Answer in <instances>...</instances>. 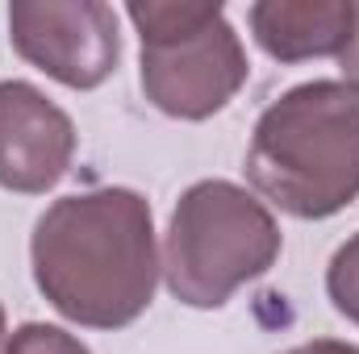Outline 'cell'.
I'll return each instance as SVG.
<instances>
[{
  "label": "cell",
  "instance_id": "6da1fadb",
  "mask_svg": "<svg viewBox=\"0 0 359 354\" xmlns=\"http://www.w3.org/2000/svg\"><path fill=\"white\" fill-rule=\"evenodd\" d=\"M34 283L84 330L134 325L159 283L151 204L134 187H92L55 200L29 238Z\"/></svg>",
  "mask_w": 359,
  "mask_h": 354
},
{
  "label": "cell",
  "instance_id": "7a4b0ae2",
  "mask_svg": "<svg viewBox=\"0 0 359 354\" xmlns=\"http://www.w3.org/2000/svg\"><path fill=\"white\" fill-rule=\"evenodd\" d=\"M247 179L280 213L326 221L359 200V88L297 84L271 100L247 146Z\"/></svg>",
  "mask_w": 359,
  "mask_h": 354
},
{
  "label": "cell",
  "instance_id": "3957f363",
  "mask_svg": "<svg viewBox=\"0 0 359 354\" xmlns=\"http://www.w3.org/2000/svg\"><path fill=\"white\" fill-rule=\"evenodd\" d=\"M271 208L230 179L192 183L163 234V279L188 309H222L243 283L268 275L280 259Z\"/></svg>",
  "mask_w": 359,
  "mask_h": 354
},
{
  "label": "cell",
  "instance_id": "277c9868",
  "mask_svg": "<svg viewBox=\"0 0 359 354\" xmlns=\"http://www.w3.org/2000/svg\"><path fill=\"white\" fill-rule=\"evenodd\" d=\"M126 17L142 38V92L159 113L205 121L243 92L251 63L217 4L138 0Z\"/></svg>",
  "mask_w": 359,
  "mask_h": 354
},
{
  "label": "cell",
  "instance_id": "5b68a950",
  "mask_svg": "<svg viewBox=\"0 0 359 354\" xmlns=\"http://www.w3.org/2000/svg\"><path fill=\"white\" fill-rule=\"evenodd\" d=\"M13 50L63 88H100L121 59L117 13L100 0H17L8 8Z\"/></svg>",
  "mask_w": 359,
  "mask_h": 354
},
{
  "label": "cell",
  "instance_id": "8992f818",
  "mask_svg": "<svg viewBox=\"0 0 359 354\" xmlns=\"http://www.w3.org/2000/svg\"><path fill=\"white\" fill-rule=\"evenodd\" d=\"M76 125L34 84L0 80V187L42 196L72 171Z\"/></svg>",
  "mask_w": 359,
  "mask_h": 354
},
{
  "label": "cell",
  "instance_id": "52a82bcc",
  "mask_svg": "<svg viewBox=\"0 0 359 354\" xmlns=\"http://www.w3.org/2000/svg\"><path fill=\"white\" fill-rule=\"evenodd\" d=\"M255 42L280 63L343 55L355 34L351 0H259L247 8Z\"/></svg>",
  "mask_w": 359,
  "mask_h": 354
},
{
  "label": "cell",
  "instance_id": "ba28073f",
  "mask_svg": "<svg viewBox=\"0 0 359 354\" xmlns=\"http://www.w3.org/2000/svg\"><path fill=\"white\" fill-rule=\"evenodd\" d=\"M326 296L351 325H359V234H351L334 250L326 267Z\"/></svg>",
  "mask_w": 359,
  "mask_h": 354
},
{
  "label": "cell",
  "instance_id": "9c48e42d",
  "mask_svg": "<svg viewBox=\"0 0 359 354\" xmlns=\"http://www.w3.org/2000/svg\"><path fill=\"white\" fill-rule=\"evenodd\" d=\"M0 354H92L76 334L59 330V325H46V321H29L21 330H13V338L4 342Z\"/></svg>",
  "mask_w": 359,
  "mask_h": 354
},
{
  "label": "cell",
  "instance_id": "30bf717a",
  "mask_svg": "<svg viewBox=\"0 0 359 354\" xmlns=\"http://www.w3.org/2000/svg\"><path fill=\"white\" fill-rule=\"evenodd\" d=\"M280 354H359V346L339 342V338H313L305 346H292V351H280Z\"/></svg>",
  "mask_w": 359,
  "mask_h": 354
},
{
  "label": "cell",
  "instance_id": "8fae6325",
  "mask_svg": "<svg viewBox=\"0 0 359 354\" xmlns=\"http://www.w3.org/2000/svg\"><path fill=\"white\" fill-rule=\"evenodd\" d=\"M339 63H343V76H347V84H355V88H359V4H355V34H351L347 50L339 55Z\"/></svg>",
  "mask_w": 359,
  "mask_h": 354
},
{
  "label": "cell",
  "instance_id": "7c38bea8",
  "mask_svg": "<svg viewBox=\"0 0 359 354\" xmlns=\"http://www.w3.org/2000/svg\"><path fill=\"white\" fill-rule=\"evenodd\" d=\"M0 342H4V309H0Z\"/></svg>",
  "mask_w": 359,
  "mask_h": 354
}]
</instances>
